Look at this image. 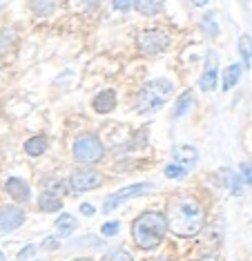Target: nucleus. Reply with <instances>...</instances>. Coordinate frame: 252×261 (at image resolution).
<instances>
[{
    "instance_id": "obj_1",
    "label": "nucleus",
    "mask_w": 252,
    "mask_h": 261,
    "mask_svg": "<svg viewBox=\"0 0 252 261\" xmlns=\"http://www.w3.org/2000/svg\"><path fill=\"white\" fill-rule=\"evenodd\" d=\"M167 230L177 237H196L206 225V212L196 199H177L167 207Z\"/></svg>"
},
{
    "instance_id": "obj_2",
    "label": "nucleus",
    "mask_w": 252,
    "mask_h": 261,
    "mask_svg": "<svg viewBox=\"0 0 252 261\" xmlns=\"http://www.w3.org/2000/svg\"><path fill=\"white\" fill-rule=\"evenodd\" d=\"M167 232L165 215L154 210H147L139 215L132 223V239L141 248V250H154Z\"/></svg>"
},
{
    "instance_id": "obj_3",
    "label": "nucleus",
    "mask_w": 252,
    "mask_h": 261,
    "mask_svg": "<svg viewBox=\"0 0 252 261\" xmlns=\"http://www.w3.org/2000/svg\"><path fill=\"white\" fill-rule=\"evenodd\" d=\"M172 83L167 79H154L145 83V85L139 90L134 98V108L139 114H152L157 112L159 108H163L167 103V98L172 96Z\"/></svg>"
},
{
    "instance_id": "obj_4",
    "label": "nucleus",
    "mask_w": 252,
    "mask_h": 261,
    "mask_svg": "<svg viewBox=\"0 0 252 261\" xmlns=\"http://www.w3.org/2000/svg\"><path fill=\"white\" fill-rule=\"evenodd\" d=\"M71 154H74V159L79 163L92 165V163H98L100 159H103L105 150H103V143H100L98 136L87 132V134L76 136L74 145H71Z\"/></svg>"
},
{
    "instance_id": "obj_5",
    "label": "nucleus",
    "mask_w": 252,
    "mask_h": 261,
    "mask_svg": "<svg viewBox=\"0 0 252 261\" xmlns=\"http://www.w3.org/2000/svg\"><path fill=\"white\" fill-rule=\"evenodd\" d=\"M136 43H139V49L143 54L154 56V54H161V51L167 49L170 36H167L165 32H161V29H143L139 34V38H136Z\"/></svg>"
},
{
    "instance_id": "obj_6",
    "label": "nucleus",
    "mask_w": 252,
    "mask_h": 261,
    "mask_svg": "<svg viewBox=\"0 0 252 261\" xmlns=\"http://www.w3.org/2000/svg\"><path fill=\"white\" fill-rule=\"evenodd\" d=\"M100 183H103V176L89 168H79L71 172V176H69V188L76 190V192L96 190V188H100Z\"/></svg>"
},
{
    "instance_id": "obj_7",
    "label": "nucleus",
    "mask_w": 252,
    "mask_h": 261,
    "mask_svg": "<svg viewBox=\"0 0 252 261\" xmlns=\"http://www.w3.org/2000/svg\"><path fill=\"white\" fill-rule=\"evenodd\" d=\"M147 190H152V186H149V183H134V186H128V188L116 190V192L110 194V197H107V201L103 203V212L107 215V212L116 210V207L121 205L123 201H128V199H132V197H139V194L147 192Z\"/></svg>"
},
{
    "instance_id": "obj_8",
    "label": "nucleus",
    "mask_w": 252,
    "mask_h": 261,
    "mask_svg": "<svg viewBox=\"0 0 252 261\" xmlns=\"http://www.w3.org/2000/svg\"><path fill=\"white\" fill-rule=\"evenodd\" d=\"M25 223V212L16 205H0V230L11 232Z\"/></svg>"
},
{
    "instance_id": "obj_9",
    "label": "nucleus",
    "mask_w": 252,
    "mask_h": 261,
    "mask_svg": "<svg viewBox=\"0 0 252 261\" xmlns=\"http://www.w3.org/2000/svg\"><path fill=\"white\" fill-rule=\"evenodd\" d=\"M5 188H7V194L18 203H27L29 199H32V190H29V183L18 179V176H9L7 183H5Z\"/></svg>"
},
{
    "instance_id": "obj_10",
    "label": "nucleus",
    "mask_w": 252,
    "mask_h": 261,
    "mask_svg": "<svg viewBox=\"0 0 252 261\" xmlns=\"http://www.w3.org/2000/svg\"><path fill=\"white\" fill-rule=\"evenodd\" d=\"M172 159L177 165H181V168L188 172L190 168H194V163L199 161V152H196V147L192 145H179L172 150Z\"/></svg>"
},
{
    "instance_id": "obj_11",
    "label": "nucleus",
    "mask_w": 252,
    "mask_h": 261,
    "mask_svg": "<svg viewBox=\"0 0 252 261\" xmlns=\"http://www.w3.org/2000/svg\"><path fill=\"white\" fill-rule=\"evenodd\" d=\"M217 76H219V58L217 56H208L206 69H203V76L199 81V87L203 92H212L214 85H217Z\"/></svg>"
},
{
    "instance_id": "obj_12",
    "label": "nucleus",
    "mask_w": 252,
    "mask_h": 261,
    "mask_svg": "<svg viewBox=\"0 0 252 261\" xmlns=\"http://www.w3.org/2000/svg\"><path fill=\"white\" fill-rule=\"evenodd\" d=\"M92 108L98 112V114H110L116 108V92L114 90H103L100 94H96L92 100Z\"/></svg>"
},
{
    "instance_id": "obj_13",
    "label": "nucleus",
    "mask_w": 252,
    "mask_h": 261,
    "mask_svg": "<svg viewBox=\"0 0 252 261\" xmlns=\"http://www.w3.org/2000/svg\"><path fill=\"white\" fill-rule=\"evenodd\" d=\"M38 207L43 212H58L63 207V201H61V197H58L56 192H49V190H45V192L38 197Z\"/></svg>"
},
{
    "instance_id": "obj_14",
    "label": "nucleus",
    "mask_w": 252,
    "mask_h": 261,
    "mask_svg": "<svg viewBox=\"0 0 252 261\" xmlns=\"http://www.w3.org/2000/svg\"><path fill=\"white\" fill-rule=\"evenodd\" d=\"M241 72H243V67L239 63L235 65H230V67L223 72V83H221V87H223V92H230L232 87L239 83V79H241Z\"/></svg>"
},
{
    "instance_id": "obj_15",
    "label": "nucleus",
    "mask_w": 252,
    "mask_h": 261,
    "mask_svg": "<svg viewBox=\"0 0 252 261\" xmlns=\"http://www.w3.org/2000/svg\"><path fill=\"white\" fill-rule=\"evenodd\" d=\"M194 105V96H192V92H183L181 96L177 98V105H174V118H181L190 112V108Z\"/></svg>"
},
{
    "instance_id": "obj_16",
    "label": "nucleus",
    "mask_w": 252,
    "mask_h": 261,
    "mask_svg": "<svg viewBox=\"0 0 252 261\" xmlns=\"http://www.w3.org/2000/svg\"><path fill=\"white\" fill-rule=\"evenodd\" d=\"M47 150V136H34V139L25 141V152L29 156H40V154H45Z\"/></svg>"
},
{
    "instance_id": "obj_17",
    "label": "nucleus",
    "mask_w": 252,
    "mask_h": 261,
    "mask_svg": "<svg viewBox=\"0 0 252 261\" xmlns=\"http://www.w3.org/2000/svg\"><path fill=\"white\" fill-rule=\"evenodd\" d=\"M76 225L79 223H76V219L71 215H61L56 219V230H58V234L61 237H69L76 230Z\"/></svg>"
},
{
    "instance_id": "obj_18",
    "label": "nucleus",
    "mask_w": 252,
    "mask_h": 261,
    "mask_svg": "<svg viewBox=\"0 0 252 261\" xmlns=\"http://www.w3.org/2000/svg\"><path fill=\"white\" fill-rule=\"evenodd\" d=\"M134 9L143 16H154L163 9V3H157V0H141V3H134Z\"/></svg>"
},
{
    "instance_id": "obj_19",
    "label": "nucleus",
    "mask_w": 252,
    "mask_h": 261,
    "mask_svg": "<svg viewBox=\"0 0 252 261\" xmlns=\"http://www.w3.org/2000/svg\"><path fill=\"white\" fill-rule=\"evenodd\" d=\"M239 54H241L245 67H250V63H252V38L248 36V34H243V36L239 38Z\"/></svg>"
},
{
    "instance_id": "obj_20",
    "label": "nucleus",
    "mask_w": 252,
    "mask_h": 261,
    "mask_svg": "<svg viewBox=\"0 0 252 261\" xmlns=\"http://www.w3.org/2000/svg\"><path fill=\"white\" fill-rule=\"evenodd\" d=\"M100 261H134V259H132V254L125 250V248H114V250L107 252Z\"/></svg>"
},
{
    "instance_id": "obj_21",
    "label": "nucleus",
    "mask_w": 252,
    "mask_h": 261,
    "mask_svg": "<svg viewBox=\"0 0 252 261\" xmlns=\"http://www.w3.org/2000/svg\"><path fill=\"white\" fill-rule=\"evenodd\" d=\"M201 29L208 34V36H219V27H217V22H214V16L212 14H208V16H203L201 18Z\"/></svg>"
},
{
    "instance_id": "obj_22",
    "label": "nucleus",
    "mask_w": 252,
    "mask_h": 261,
    "mask_svg": "<svg viewBox=\"0 0 252 261\" xmlns=\"http://www.w3.org/2000/svg\"><path fill=\"white\" fill-rule=\"evenodd\" d=\"M56 9V3H32V11L38 16H49Z\"/></svg>"
},
{
    "instance_id": "obj_23",
    "label": "nucleus",
    "mask_w": 252,
    "mask_h": 261,
    "mask_svg": "<svg viewBox=\"0 0 252 261\" xmlns=\"http://www.w3.org/2000/svg\"><path fill=\"white\" fill-rule=\"evenodd\" d=\"M185 174H188V172H185L181 165H177V163H170L165 168V176H167V179H183Z\"/></svg>"
},
{
    "instance_id": "obj_24",
    "label": "nucleus",
    "mask_w": 252,
    "mask_h": 261,
    "mask_svg": "<svg viewBox=\"0 0 252 261\" xmlns=\"http://www.w3.org/2000/svg\"><path fill=\"white\" fill-rule=\"evenodd\" d=\"M118 228H121V223H118V221H110V223H103L100 232H103L105 237H114V234L118 232Z\"/></svg>"
},
{
    "instance_id": "obj_25",
    "label": "nucleus",
    "mask_w": 252,
    "mask_h": 261,
    "mask_svg": "<svg viewBox=\"0 0 252 261\" xmlns=\"http://www.w3.org/2000/svg\"><path fill=\"white\" fill-rule=\"evenodd\" d=\"M241 181L252 188V165L250 163H241Z\"/></svg>"
},
{
    "instance_id": "obj_26",
    "label": "nucleus",
    "mask_w": 252,
    "mask_h": 261,
    "mask_svg": "<svg viewBox=\"0 0 252 261\" xmlns=\"http://www.w3.org/2000/svg\"><path fill=\"white\" fill-rule=\"evenodd\" d=\"M34 252H36V246H34V243H29V246H25L20 252H18V259H22V261H25V259L32 257Z\"/></svg>"
},
{
    "instance_id": "obj_27",
    "label": "nucleus",
    "mask_w": 252,
    "mask_h": 261,
    "mask_svg": "<svg viewBox=\"0 0 252 261\" xmlns=\"http://www.w3.org/2000/svg\"><path fill=\"white\" fill-rule=\"evenodd\" d=\"M114 5V9H118V11H128L130 7H134V3H121V0H116V3H112Z\"/></svg>"
},
{
    "instance_id": "obj_28",
    "label": "nucleus",
    "mask_w": 252,
    "mask_h": 261,
    "mask_svg": "<svg viewBox=\"0 0 252 261\" xmlns=\"http://www.w3.org/2000/svg\"><path fill=\"white\" fill-rule=\"evenodd\" d=\"M81 212H83V215H87V217H92L94 215V205L92 203H83L81 205Z\"/></svg>"
},
{
    "instance_id": "obj_29",
    "label": "nucleus",
    "mask_w": 252,
    "mask_h": 261,
    "mask_svg": "<svg viewBox=\"0 0 252 261\" xmlns=\"http://www.w3.org/2000/svg\"><path fill=\"white\" fill-rule=\"evenodd\" d=\"M56 246H58L56 239H47V241H45V248H56Z\"/></svg>"
},
{
    "instance_id": "obj_30",
    "label": "nucleus",
    "mask_w": 252,
    "mask_h": 261,
    "mask_svg": "<svg viewBox=\"0 0 252 261\" xmlns=\"http://www.w3.org/2000/svg\"><path fill=\"white\" fill-rule=\"evenodd\" d=\"M201 261H219V259H217V257H212V254H210V257H203Z\"/></svg>"
},
{
    "instance_id": "obj_31",
    "label": "nucleus",
    "mask_w": 252,
    "mask_h": 261,
    "mask_svg": "<svg viewBox=\"0 0 252 261\" xmlns=\"http://www.w3.org/2000/svg\"><path fill=\"white\" fill-rule=\"evenodd\" d=\"M74 261H92V259H87V257H83V259H74Z\"/></svg>"
},
{
    "instance_id": "obj_32",
    "label": "nucleus",
    "mask_w": 252,
    "mask_h": 261,
    "mask_svg": "<svg viewBox=\"0 0 252 261\" xmlns=\"http://www.w3.org/2000/svg\"><path fill=\"white\" fill-rule=\"evenodd\" d=\"M0 261H5V252L3 250H0Z\"/></svg>"
}]
</instances>
